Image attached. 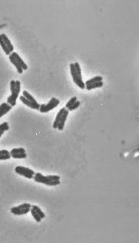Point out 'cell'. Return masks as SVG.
<instances>
[{
  "instance_id": "7",
  "label": "cell",
  "mask_w": 139,
  "mask_h": 243,
  "mask_svg": "<svg viewBox=\"0 0 139 243\" xmlns=\"http://www.w3.org/2000/svg\"><path fill=\"white\" fill-rule=\"evenodd\" d=\"M11 55L13 56L14 58L16 59V60L17 61V62L21 65L23 70H25L28 69V65L25 63V62L23 61V58H22L20 57V55H19L17 52L15 51L13 52L12 53H11Z\"/></svg>"
},
{
  "instance_id": "12",
  "label": "cell",
  "mask_w": 139,
  "mask_h": 243,
  "mask_svg": "<svg viewBox=\"0 0 139 243\" xmlns=\"http://www.w3.org/2000/svg\"><path fill=\"white\" fill-rule=\"evenodd\" d=\"M8 58H9V61L11 62V63L12 64L16 67L18 73L19 74H20L23 73V68H22L21 65L19 64L17 62V61L14 58L13 56L11 55V54L9 55V57H8Z\"/></svg>"
},
{
  "instance_id": "1",
  "label": "cell",
  "mask_w": 139,
  "mask_h": 243,
  "mask_svg": "<svg viewBox=\"0 0 139 243\" xmlns=\"http://www.w3.org/2000/svg\"><path fill=\"white\" fill-rule=\"evenodd\" d=\"M33 179L35 182L42 183L49 186H54L60 184V176L57 175L44 176L41 173H36Z\"/></svg>"
},
{
  "instance_id": "3",
  "label": "cell",
  "mask_w": 139,
  "mask_h": 243,
  "mask_svg": "<svg viewBox=\"0 0 139 243\" xmlns=\"http://www.w3.org/2000/svg\"><path fill=\"white\" fill-rule=\"evenodd\" d=\"M60 101L58 98L53 97L47 104H40L39 111L41 113H47L53 110L60 104Z\"/></svg>"
},
{
  "instance_id": "24",
  "label": "cell",
  "mask_w": 139,
  "mask_h": 243,
  "mask_svg": "<svg viewBox=\"0 0 139 243\" xmlns=\"http://www.w3.org/2000/svg\"><path fill=\"white\" fill-rule=\"evenodd\" d=\"M77 98L76 97L74 96L66 104L65 108H68V107L73 105L77 101Z\"/></svg>"
},
{
  "instance_id": "4",
  "label": "cell",
  "mask_w": 139,
  "mask_h": 243,
  "mask_svg": "<svg viewBox=\"0 0 139 243\" xmlns=\"http://www.w3.org/2000/svg\"><path fill=\"white\" fill-rule=\"evenodd\" d=\"M16 87L15 90L12 92L11 94L7 98L8 103L12 107H15L17 104V101L19 97V94L21 92V82L19 80L16 81Z\"/></svg>"
},
{
  "instance_id": "23",
  "label": "cell",
  "mask_w": 139,
  "mask_h": 243,
  "mask_svg": "<svg viewBox=\"0 0 139 243\" xmlns=\"http://www.w3.org/2000/svg\"><path fill=\"white\" fill-rule=\"evenodd\" d=\"M26 153L25 149L23 148H14L10 151V154H21L25 153Z\"/></svg>"
},
{
  "instance_id": "26",
  "label": "cell",
  "mask_w": 139,
  "mask_h": 243,
  "mask_svg": "<svg viewBox=\"0 0 139 243\" xmlns=\"http://www.w3.org/2000/svg\"><path fill=\"white\" fill-rule=\"evenodd\" d=\"M16 87V81L15 80H11L10 82V90L11 92L15 90Z\"/></svg>"
},
{
  "instance_id": "22",
  "label": "cell",
  "mask_w": 139,
  "mask_h": 243,
  "mask_svg": "<svg viewBox=\"0 0 139 243\" xmlns=\"http://www.w3.org/2000/svg\"><path fill=\"white\" fill-rule=\"evenodd\" d=\"M30 212H31V215H32V216H33V217L34 218L35 220L37 223H40L41 221V218L38 215V214L36 213V211L32 208H31V210H30Z\"/></svg>"
},
{
  "instance_id": "16",
  "label": "cell",
  "mask_w": 139,
  "mask_h": 243,
  "mask_svg": "<svg viewBox=\"0 0 139 243\" xmlns=\"http://www.w3.org/2000/svg\"><path fill=\"white\" fill-rule=\"evenodd\" d=\"M103 80V78L101 76H97L92 79H90L86 81L85 84L86 86H88V85H90V84H93V83H96V82H100V81H102Z\"/></svg>"
},
{
  "instance_id": "17",
  "label": "cell",
  "mask_w": 139,
  "mask_h": 243,
  "mask_svg": "<svg viewBox=\"0 0 139 243\" xmlns=\"http://www.w3.org/2000/svg\"><path fill=\"white\" fill-rule=\"evenodd\" d=\"M9 129L8 123L7 122H4L0 124V138L2 136L3 133Z\"/></svg>"
},
{
  "instance_id": "28",
  "label": "cell",
  "mask_w": 139,
  "mask_h": 243,
  "mask_svg": "<svg viewBox=\"0 0 139 243\" xmlns=\"http://www.w3.org/2000/svg\"><path fill=\"white\" fill-rule=\"evenodd\" d=\"M10 154V152L6 149H2L0 150V156L5 154Z\"/></svg>"
},
{
  "instance_id": "14",
  "label": "cell",
  "mask_w": 139,
  "mask_h": 243,
  "mask_svg": "<svg viewBox=\"0 0 139 243\" xmlns=\"http://www.w3.org/2000/svg\"><path fill=\"white\" fill-rule=\"evenodd\" d=\"M23 96L25 98H27L29 101L34 104L35 106L39 107H40V104L38 103L37 101L35 100V98H34V97H33L31 94H30L29 92H28V91H27L26 90H24L23 92Z\"/></svg>"
},
{
  "instance_id": "25",
  "label": "cell",
  "mask_w": 139,
  "mask_h": 243,
  "mask_svg": "<svg viewBox=\"0 0 139 243\" xmlns=\"http://www.w3.org/2000/svg\"><path fill=\"white\" fill-rule=\"evenodd\" d=\"M80 101H76L73 105L69 107L68 108V110L69 111H72L74 110H75L76 109L80 107Z\"/></svg>"
},
{
  "instance_id": "9",
  "label": "cell",
  "mask_w": 139,
  "mask_h": 243,
  "mask_svg": "<svg viewBox=\"0 0 139 243\" xmlns=\"http://www.w3.org/2000/svg\"><path fill=\"white\" fill-rule=\"evenodd\" d=\"M0 35L1 36L3 40L4 41V42L5 43L9 51L11 52V53H12L14 51V47L13 45L12 44L11 42L9 40L7 36L5 33H2Z\"/></svg>"
},
{
  "instance_id": "15",
  "label": "cell",
  "mask_w": 139,
  "mask_h": 243,
  "mask_svg": "<svg viewBox=\"0 0 139 243\" xmlns=\"http://www.w3.org/2000/svg\"><path fill=\"white\" fill-rule=\"evenodd\" d=\"M103 82L102 81H100V82H96V83H93V84H90V85H88L87 86H86V88L88 91H90L92 89H95V88H101L103 86Z\"/></svg>"
},
{
  "instance_id": "21",
  "label": "cell",
  "mask_w": 139,
  "mask_h": 243,
  "mask_svg": "<svg viewBox=\"0 0 139 243\" xmlns=\"http://www.w3.org/2000/svg\"><path fill=\"white\" fill-rule=\"evenodd\" d=\"M75 66V70H76V74L79 78H80L81 79H83V76L81 74V70L80 69V65L78 62H75L74 64Z\"/></svg>"
},
{
  "instance_id": "10",
  "label": "cell",
  "mask_w": 139,
  "mask_h": 243,
  "mask_svg": "<svg viewBox=\"0 0 139 243\" xmlns=\"http://www.w3.org/2000/svg\"><path fill=\"white\" fill-rule=\"evenodd\" d=\"M66 109V108L65 107L62 108V109H60L58 114H57L56 119H55V121H54L53 124V127L54 129H56L58 127L60 120H61V118H62V116L63 115V113L65 112Z\"/></svg>"
},
{
  "instance_id": "27",
  "label": "cell",
  "mask_w": 139,
  "mask_h": 243,
  "mask_svg": "<svg viewBox=\"0 0 139 243\" xmlns=\"http://www.w3.org/2000/svg\"><path fill=\"white\" fill-rule=\"evenodd\" d=\"M11 154H5V155H1L0 156V160H9L11 158Z\"/></svg>"
},
{
  "instance_id": "11",
  "label": "cell",
  "mask_w": 139,
  "mask_h": 243,
  "mask_svg": "<svg viewBox=\"0 0 139 243\" xmlns=\"http://www.w3.org/2000/svg\"><path fill=\"white\" fill-rule=\"evenodd\" d=\"M19 99H20V101H21V102H22L23 103L25 104L26 106H27V107H29L33 109H35V110H39L40 107L35 106L34 104L32 103V102H31L29 101V100H28L27 98H25L23 96H21L19 97Z\"/></svg>"
},
{
  "instance_id": "19",
  "label": "cell",
  "mask_w": 139,
  "mask_h": 243,
  "mask_svg": "<svg viewBox=\"0 0 139 243\" xmlns=\"http://www.w3.org/2000/svg\"><path fill=\"white\" fill-rule=\"evenodd\" d=\"M31 208H33V209L36 211V213L38 214V215L41 218V220L44 219V218L45 217V214L41 210V208H40L39 207H38L37 205H32Z\"/></svg>"
},
{
  "instance_id": "6",
  "label": "cell",
  "mask_w": 139,
  "mask_h": 243,
  "mask_svg": "<svg viewBox=\"0 0 139 243\" xmlns=\"http://www.w3.org/2000/svg\"><path fill=\"white\" fill-rule=\"evenodd\" d=\"M12 107L8 103L3 102L0 105V118L3 117L11 111Z\"/></svg>"
},
{
  "instance_id": "8",
  "label": "cell",
  "mask_w": 139,
  "mask_h": 243,
  "mask_svg": "<svg viewBox=\"0 0 139 243\" xmlns=\"http://www.w3.org/2000/svg\"><path fill=\"white\" fill-rule=\"evenodd\" d=\"M68 114H69V111L68 109H66L60 120L58 127H57L59 130L62 131L64 129L65 122L67 120V118L68 117Z\"/></svg>"
},
{
  "instance_id": "2",
  "label": "cell",
  "mask_w": 139,
  "mask_h": 243,
  "mask_svg": "<svg viewBox=\"0 0 139 243\" xmlns=\"http://www.w3.org/2000/svg\"><path fill=\"white\" fill-rule=\"evenodd\" d=\"M31 207L32 205L29 203H23L18 206L11 208V211L14 215H24L30 211Z\"/></svg>"
},
{
  "instance_id": "5",
  "label": "cell",
  "mask_w": 139,
  "mask_h": 243,
  "mask_svg": "<svg viewBox=\"0 0 139 243\" xmlns=\"http://www.w3.org/2000/svg\"><path fill=\"white\" fill-rule=\"evenodd\" d=\"M15 170V172L17 174L29 179L33 178L35 174L34 171L31 169L22 166H18L16 167Z\"/></svg>"
},
{
  "instance_id": "13",
  "label": "cell",
  "mask_w": 139,
  "mask_h": 243,
  "mask_svg": "<svg viewBox=\"0 0 139 243\" xmlns=\"http://www.w3.org/2000/svg\"><path fill=\"white\" fill-rule=\"evenodd\" d=\"M74 82L81 89H84L86 88V86L85 83L83 81V80L79 78L77 75V74L75 73L72 76Z\"/></svg>"
},
{
  "instance_id": "20",
  "label": "cell",
  "mask_w": 139,
  "mask_h": 243,
  "mask_svg": "<svg viewBox=\"0 0 139 243\" xmlns=\"http://www.w3.org/2000/svg\"><path fill=\"white\" fill-rule=\"evenodd\" d=\"M11 155L13 158L15 159H23L26 158L27 156L26 153L21 154H11Z\"/></svg>"
},
{
  "instance_id": "18",
  "label": "cell",
  "mask_w": 139,
  "mask_h": 243,
  "mask_svg": "<svg viewBox=\"0 0 139 243\" xmlns=\"http://www.w3.org/2000/svg\"><path fill=\"white\" fill-rule=\"evenodd\" d=\"M0 45L1 46L2 48L3 51H4L6 55L9 56V55L11 54V52L9 51V50H8V48L5 43L4 42V41L3 40L2 38L1 35H0Z\"/></svg>"
}]
</instances>
